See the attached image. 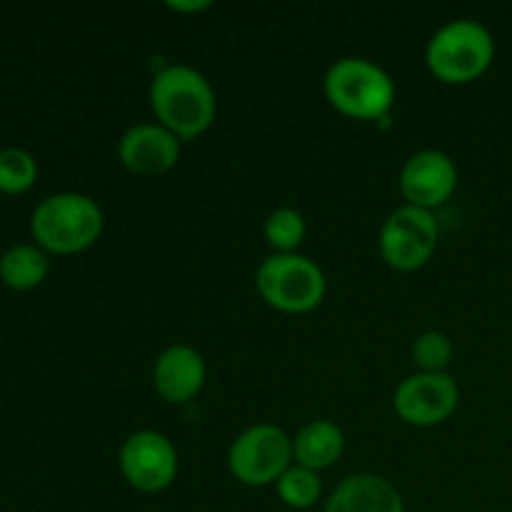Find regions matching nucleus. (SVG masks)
<instances>
[{"label":"nucleus","mask_w":512,"mask_h":512,"mask_svg":"<svg viewBox=\"0 0 512 512\" xmlns=\"http://www.w3.org/2000/svg\"><path fill=\"white\" fill-rule=\"evenodd\" d=\"M328 103L353 120H388L395 105V83L385 68L368 58L335 60L323 80Z\"/></svg>","instance_id":"7ed1b4c3"},{"label":"nucleus","mask_w":512,"mask_h":512,"mask_svg":"<svg viewBox=\"0 0 512 512\" xmlns=\"http://www.w3.org/2000/svg\"><path fill=\"white\" fill-rule=\"evenodd\" d=\"M180 143L183 140L170 133L165 125H160L158 120L155 123H135L120 135L118 160L130 173L153 178V175H163L178 165Z\"/></svg>","instance_id":"9b49d317"},{"label":"nucleus","mask_w":512,"mask_h":512,"mask_svg":"<svg viewBox=\"0 0 512 512\" xmlns=\"http://www.w3.org/2000/svg\"><path fill=\"white\" fill-rule=\"evenodd\" d=\"M255 288L280 313H310L323 303L328 280L320 265L300 253H273L255 270Z\"/></svg>","instance_id":"39448f33"},{"label":"nucleus","mask_w":512,"mask_h":512,"mask_svg":"<svg viewBox=\"0 0 512 512\" xmlns=\"http://www.w3.org/2000/svg\"><path fill=\"white\" fill-rule=\"evenodd\" d=\"M460 405V388L450 373H413L395 388L393 408L403 423L433 428Z\"/></svg>","instance_id":"1a4fd4ad"},{"label":"nucleus","mask_w":512,"mask_h":512,"mask_svg":"<svg viewBox=\"0 0 512 512\" xmlns=\"http://www.w3.org/2000/svg\"><path fill=\"white\" fill-rule=\"evenodd\" d=\"M210 0H168V8L175 13H200L210 8Z\"/></svg>","instance_id":"aec40b11"},{"label":"nucleus","mask_w":512,"mask_h":512,"mask_svg":"<svg viewBox=\"0 0 512 512\" xmlns=\"http://www.w3.org/2000/svg\"><path fill=\"white\" fill-rule=\"evenodd\" d=\"M413 363L418 373H448L453 363V340L440 330H425L413 340Z\"/></svg>","instance_id":"6ab92c4d"},{"label":"nucleus","mask_w":512,"mask_h":512,"mask_svg":"<svg viewBox=\"0 0 512 512\" xmlns=\"http://www.w3.org/2000/svg\"><path fill=\"white\" fill-rule=\"evenodd\" d=\"M323 512H405V503L390 480L373 473H355L330 493Z\"/></svg>","instance_id":"ddd939ff"},{"label":"nucleus","mask_w":512,"mask_h":512,"mask_svg":"<svg viewBox=\"0 0 512 512\" xmlns=\"http://www.w3.org/2000/svg\"><path fill=\"white\" fill-rule=\"evenodd\" d=\"M305 233H308V223H305L303 213L290 205L275 208L263 223V235L273 253H298Z\"/></svg>","instance_id":"dca6fc26"},{"label":"nucleus","mask_w":512,"mask_h":512,"mask_svg":"<svg viewBox=\"0 0 512 512\" xmlns=\"http://www.w3.org/2000/svg\"><path fill=\"white\" fill-rule=\"evenodd\" d=\"M293 465V438L273 423L245 428L228 448V468L238 483L250 488L278 483Z\"/></svg>","instance_id":"423d86ee"},{"label":"nucleus","mask_w":512,"mask_h":512,"mask_svg":"<svg viewBox=\"0 0 512 512\" xmlns=\"http://www.w3.org/2000/svg\"><path fill=\"white\" fill-rule=\"evenodd\" d=\"M205 378H208V368H205L203 355L193 345H170L155 358L153 385L155 393L165 403H190L203 390Z\"/></svg>","instance_id":"f8f14e48"},{"label":"nucleus","mask_w":512,"mask_h":512,"mask_svg":"<svg viewBox=\"0 0 512 512\" xmlns=\"http://www.w3.org/2000/svg\"><path fill=\"white\" fill-rule=\"evenodd\" d=\"M493 58V33L473 18L448 20L435 30L425 48V63L430 73L450 85L478 80L493 65Z\"/></svg>","instance_id":"20e7f679"},{"label":"nucleus","mask_w":512,"mask_h":512,"mask_svg":"<svg viewBox=\"0 0 512 512\" xmlns=\"http://www.w3.org/2000/svg\"><path fill=\"white\" fill-rule=\"evenodd\" d=\"M275 490H278V498L283 500L288 508L308 510L313 508L320 500V495H323V483H320V473L293 463L283 475H280L278 483H275Z\"/></svg>","instance_id":"f3484780"},{"label":"nucleus","mask_w":512,"mask_h":512,"mask_svg":"<svg viewBox=\"0 0 512 512\" xmlns=\"http://www.w3.org/2000/svg\"><path fill=\"white\" fill-rule=\"evenodd\" d=\"M440 228L433 210L400 205L385 218L378 235V248L385 263L400 273H410L433 258L438 250Z\"/></svg>","instance_id":"0eeeda50"},{"label":"nucleus","mask_w":512,"mask_h":512,"mask_svg":"<svg viewBox=\"0 0 512 512\" xmlns=\"http://www.w3.org/2000/svg\"><path fill=\"white\" fill-rule=\"evenodd\" d=\"M118 465L128 485L140 493H163L178 478V450L158 430H138L123 440Z\"/></svg>","instance_id":"6e6552de"},{"label":"nucleus","mask_w":512,"mask_h":512,"mask_svg":"<svg viewBox=\"0 0 512 512\" xmlns=\"http://www.w3.org/2000/svg\"><path fill=\"white\" fill-rule=\"evenodd\" d=\"M343 450L345 435L333 420H310V423H305L303 428L298 430V435L293 438V463L320 473V470L338 463Z\"/></svg>","instance_id":"4468645a"},{"label":"nucleus","mask_w":512,"mask_h":512,"mask_svg":"<svg viewBox=\"0 0 512 512\" xmlns=\"http://www.w3.org/2000/svg\"><path fill=\"white\" fill-rule=\"evenodd\" d=\"M148 100L158 123L180 140L203 135L218 113V98L210 80L198 68L183 63L168 65L153 75Z\"/></svg>","instance_id":"f257e3e1"},{"label":"nucleus","mask_w":512,"mask_h":512,"mask_svg":"<svg viewBox=\"0 0 512 512\" xmlns=\"http://www.w3.org/2000/svg\"><path fill=\"white\" fill-rule=\"evenodd\" d=\"M105 228L98 200L85 193H53L30 213V235L48 255H75L93 248Z\"/></svg>","instance_id":"f03ea898"},{"label":"nucleus","mask_w":512,"mask_h":512,"mask_svg":"<svg viewBox=\"0 0 512 512\" xmlns=\"http://www.w3.org/2000/svg\"><path fill=\"white\" fill-rule=\"evenodd\" d=\"M458 188V165L448 153L435 148L418 150L400 170V193L405 203L423 210H435L450 200Z\"/></svg>","instance_id":"9d476101"},{"label":"nucleus","mask_w":512,"mask_h":512,"mask_svg":"<svg viewBox=\"0 0 512 512\" xmlns=\"http://www.w3.org/2000/svg\"><path fill=\"white\" fill-rule=\"evenodd\" d=\"M38 180V160L25 148H0V193L23 195Z\"/></svg>","instance_id":"a211bd4d"},{"label":"nucleus","mask_w":512,"mask_h":512,"mask_svg":"<svg viewBox=\"0 0 512 512\" xmlns=\"http://www.w3.org/2000/svg\"><path fill=\"white\" fill-rule=\"evenodd\" d=\"M50 273V255L35 243H15L0 255V283L15 293L43 285Z\"/></svg>","instance_id":"2eb2a0df"}]
</instances>
